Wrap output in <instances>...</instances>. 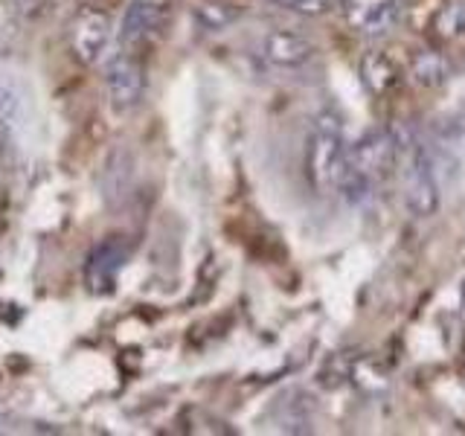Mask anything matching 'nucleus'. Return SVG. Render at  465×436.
I'll return each mask as SVG.
<instances>
[{"label":"nucleus","mask_w":465,"mask_h":436,"mask_svg":"<svg viewBox=\"0 0 465 436\" xmlns=\"http://www.w3.org/2000/svg\"><path fill=\"white\" fill-rule=\"evenodd\" d=\"M396 169H399V137L387 128L372 131V134L358 140L355 145H349V169L341 193L352 203H361L375 193V186H381L387 178H392Z\"/></svg>","instance_id":"f257e3e1"},{"label":"nucleus","mask_w":465,"mask_h":436,"mask_svg":"<svg viewBox=\"0 0 465 436\" xmlns=\"http://www.w3.org/2000/svg\"><path fill=\"white\" fill-rule=\"evenodd\" d=\"M349 169V145L343 140V131L338 116L320 114L314 120L309 152H305V174L317 193H341L343 178Z\"/></svg>","instance_id":"f03ea898"},{"label":"nucleus","mask_w":465,"mask_h":436,"mask_svg":"<svg viewBox=\"0 0 465 436\" xmlns=\"http://www.w3.org/2000/svg\"><path fill=\"white\" fill-rule=\"evenodd\" d=\"M399 137V134H396ZM404 203L413 215L425 218L440 210V183H436L433 157L411 134L399 137V169Z\"/></svg>","instance_id":"7ed1b4c3"},{"label":"nucleus","mask_w":465,"mask_h":436,"mask_svg":"<svg viewBox=\"0 0 465 436\" xmlns=\"http://www.w3.org/2000/svg\"><path fill=\"white\" fill-rule=\"evenodd\" d=\"M105 87L114 111H131L140 105L143 91H145V70L134 53H120L108 64L105 73Z\"/></svg>","instance_id":"20e7f679"},{"label":"nucleus","mask_w":465,"mask_h":436,"mask_svg":"<svg viewBox=\"0 0 465 436\" xmlns=\"http://www.w3.org/2000/svg\"><path fill=\"white\" fill-rule=\"evenodd\" d=\"M111 29H114V24L108 18V12L82 9L70 29L73 55H76L82 64H96L111 41Z\"/></svg>","instance_id":"39448f33"},{"label":"nucleus","mask_w":465,"mask_h":436,"mask_svg":"<svg viewBox=\"0 0 465 436\" xmlns=\"http://www.w3.org/2000/svg\"><path fill=\"white\" fill-rule=\"evenodd\" d=\"M128 262V244L120 236L99 242L84 265V282L94 294H111Z\"/></svg>","instance_id":"423d86ee"},{"label":"nucleus","mask_w":465,"mask_h":436,"mask_svg":"<svg viewBox=\"0 0 465 436\" xmlns=\"http://www.w3.org/2000/svg\"><path fill=\"white\" fill-rule=\"evenodd\" d=\"M343 18L367 38L387 35L399 18V0H341Z\"/></svg>","instance_id":"0eeeda50"},{"label":"nucleus","mask_w":465,"mask_h":436,"mask_svg":"<svg viewBox=\"0 0 465 436\" xmlns=\"http://www.w3.org/2000/svg\"><path fill=\"white\" fill-rule=\"evenodd\" d=\"M314 413H317V399L300 387L285 390L271 407V416L282 433H309Z\"/></svg>","instance_id":"6e6552de"},{"label":"nucleus","mask_w":465,"mask_h":436,"mask_svg":"<svg viewBox=\"0 0 465 436\" xmlns=\"http://www.w3.org/2000/svg\"><path fill=\"white\" fill-rule=\"evenodd\" d=\"M361 79L372 96H390L401 84V67L381 50H372L361 58Z\"/></svg>","instance_id":"1a4fd4ad"},{"label":"nucleus","mask_w":465,"mask_h":436,"mask_svg":"<svg viewBox=\"0 0 465 436\" xmlns=\"http://www.w3.org/2000/svg\"><path fill=\"white\" fill-rule=\"evenodd\" d=\"M160 18H163V9L145 6V4H140V0H134V4L128 6L125 21H123V33H120L123 50L137 55V50L143 47V44L154 35V29L160 26Z\"/></svg>","instance_id":"9d476101"},{"label":"nucleus","mask_w":465,"mask_h":436,"mask_svg":"<svg viewBox=\"0 0 465 436\" xmlns=\"http://www.w3.org/2000/svg\"><path fill=\"white\" fill-rule=\"evenodd\" d=\"M314 47L297 33H285V29H273L265 38V58L276 67H302L312 62Z\"/></svg>","instance_id":"9b49d317"},{"label":"nucleus","mask_w":465,"mask_h":436,"mask_svg":"<svg viewBox=\"0 0 465 436\" xmlns=\"http://www.w3.org/2000/svg\"><path fill=\"white\" fill-rule=\"evenodd\" d=\"M411 79L419 87H440L450 79V62L440 50H419L411 58Z\"/></svg>","instance_id":"f8f14e48"},{"label":"nucleus","mask_w":465,"mask_h":436,"mask_svg":"<svg viewBox=\"0 0 465 436\" xmlns=\"http://www.w3.org/2000/svg\"><path fill=\"white\" fill-rule=\"evenodd\" d=\"M193 15L203 29L222 33V29H227L230 24H236L242 18V9L232 4H224V0H201V4H195Z\"/></svg>","instance_id":"ddd939ff"},{"label":"nucleus","mask_w":465,"mask_h":436,"mask_svg":"<svg viewBox=\"0 0 465 436\" xmlns=\"http://www.w3.org/2000/svg\"><path fill=\"white\" fill-rule=\"evenodd\" d=\"M430 26L436 29V35L445 41H460L465 38V0H454L433 12Z\"/></svg>","instance_id":"4468645a"},{"label":"nucleus","mask_w":465,"mask_h":436,"mask_svg":"<svg viewBox=\"0 0 465 436\" xmlns=\"http://www.w3.org/2000/svg\"><path fill=\"white\" fill-rule=\"evenodd\" d=\"M349 378H352V384L361 387L363 392H381L387 390V370L378 363L375 358L363 355L358 361H352V370H349Z\"/></svg>","instance_id":"2eb2a0df"},{"label":"nucleus","mask_w":465,"mask_h":436,"mask_svg":"<svg viewBox=\"0 0 465 436\" xmlns=\"http://www.w3.org/2000/svg\"><path fill=\"white\" fill-rule=\"evenodd\" d=\"M18 114H21V99L12 87L0 84V128H12L18 123Z\"/></svg>","instance_id":"dca6fc26"},{"label":"nucleus","mask_w":465,"mask_h":436,"mask_svg":"<svg viewBox=\"0 0 465 436\" xmlns=\"http://www.w3.org/2000/svg\"><path fill=\"white\" fill-rule=\"evenodd\" d=\"M276 4H282V9H291V12H300V15H323L329 9V0H276Z\"/></svg>","instance_id":"f3484780"},{"label":"nucleus","mask_w":465,"mask_h":436,"mask_svg":"<svg viewBox=\"0 0 465 436\" xmlns=\"http://www.w3.org/2000/svg\"><path fill=\"white\" fill-rule=\"evenodd\" d=\"M440 131L445 137H457V134H465V99L460 102L457 111H450L445 120L440 123Z\"/></svg>","instance_id":"a211bd4d"},{"label":"nucleus","mask_w":465,"mask_h":436,"mask_svg":"<svg viewBox=\"0 0 465 436\" xmlns=\"http://www.w3.org/2000/svg\"><path fill=\"white\" fill-rule=\"evenodd\" d=\"M140 4L154 6V9H166V6H169V0H140Z\"/></svg>","instance_id":"6ab92c4d"}]
</instances>
